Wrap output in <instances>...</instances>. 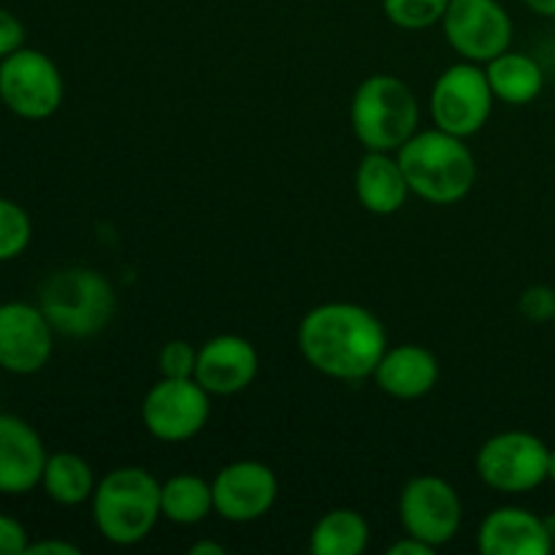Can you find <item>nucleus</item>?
I'll use <instances>...</instances> for the list:
<instances>
[{"label": "nucleus", "mask_w": 555, "mask_h": 555, "mask_svg": "<svg viewBox=\"0 0 555 555\" xmlns=\"http://www.w3.org/2000/svg\"><path fill=\"white\" fill-rule=\"evenodd\" d=\"M298 350L325 377L356 383L372 377L388 350V334L377 314L361 304L328 301L304 314Z\"/></svg>", "instance_id": "1"}, {"label": "nucleus", "mask_w": 555, "mask_h": 555, "mask_svg": "<svg viewBox=\"0 0 555 555\" xmlns=\"http://www.w3.org/2000/svg\"><path fill=\"white\" fill-rule=\"evenodd\" d=\"M396 157H399L412 193L428 204H459L475 188V155L461 135L448 133L442 128L415 133Z\"/></svg>", "instance_id": "2"}, {"label": "nucleus", "mask_w": 555, "mask_h": 555, "mask_svg": "<svg viewBox=\"0 0 555 555\" xmlns=\"http://www.w3.org/2000/svg\"><path fill=\"white\" fill-rule=\"evenodd\" d=\"M160 482L141 466H117L92 493V518L103 540L130 547L150 537L163 518Z\"/></svg>", "instance_id": "3"}, {"label": "nucleus", "mask_w": 555, "mask_h": 555, "mask_svg": "<svg viewBox=\"0 0 555 555\" xmlns=\"http://www.w3.org/2000/svg\"><path fill=\"white\" fill-rule=\"evenodd\" d=\"M352 133L366 152H399L421 122V106L406 81L374 74L361 81L350 106Z\"/></svg>", "instance_id": "4"}, {"label": "nucleus", "mask_w": 555, "mask_h": 555, "mask_svg": "<svg viewBox=\"0 0 555 555\" xmlns=\"http://www.w3.org/2000/svg\"><path fill=\"white\" fill-rule=\"evenodd\" d=\"M41 312L57 334L70 339L95 336L117 312L114 287L101 271L87 266L60 269L41 285Z\"/></svg>", "instance_id": "5"}, {"label": "nucleus", "mask_w": 555, "mask_h": 555, "mask_svg": "<svg viewBox=\"0 0 555 555\" xmlns=\"http://www.w3.org/2000/svg\"><path fill=\"white\" fill-rule=\"evenodd\" d=\"M551 448L529 431H502L477 453V475L499 493H529L547 480Z\"/></svg>", "instance_id": "6"}, {"label": "nucleus", "mask_w": 555, "mask_h": 555, "mask_svg": "<svg viewBox=\"0 0 555 555\" xmlns=\"http://www.w3.org/2000/svg\"><path fill=\"white\" fill-rule=\"evenodd\" d=\"M60 68L38 49H16L0 60V101L22 119H47L63 103Z\"/></svg>", "instance_id": "7"}, {"label": "nucleus", "mask_w": 555, "mask_h": 555, "mask_svg": "<svg viewBox=\"0 0 555 555\" xmlns=\"http://www.w3.org/2000/svg\"><path fill=\"white\" fill-rule=\"evenodd\" d=\"M496 95L480 63H455L442 70L431 90V117L448 133L475 135L486 128Z\"/></svg>", "instance_id": "8"}, {"label": "nucleus", "mask_w": 555, "mask_h": 555, "mask_svg": "<svg viewBox=\"0 0 555 555\" xmlns=\"http://www.w3.org/2000/svg\"><path fill=\"white\" fill-rule=\"evenodd\" d=\"M209 396L195 377H163L152 385L141 404L144 428L160 442H188L204 431L209 421Z\"/></svg>", "instance_id": "9"}, {"label": "nucleus", "mask_w": 555, "mask_h": 555, "mask_svg": "<svg viewBox=\"0 0 555 555\" xmlns=\"http://www.w3.org/2000/svg\"><path fill=\"white\" fill-rule=\"evenodd\" d=\"M444 38L469 63H491L513 41V20L499 0H450Z\"/></svg>", "instance_id": "10"}, {"label": "nucleus", "mask_w": 555, "mask_h": 555, "mask_svg": "<svg viewBox=\"0 0 555 555\" xmlns=\"http://www.w3.org/2000/svg\"><path fill=\"white\" fill-rule=\"evenodd\" d=\"M399 518L406 534L428 542L431 547H442L459 534L464 507L448 480L434 475L412 477L399 499Z\"/></svg>", "instance_id": "11"}, {"label": "nucleus", "mask_w": 555, "mask_h": 555, "mask_svg": "<svg viewBox=\"0 0 555 555\" xmlns=\"http://www.w3.org/2000/svg\"><path fill=\"white\" fill-rule=\"evenodd\" d=\"M52 323L41 307L11 301L0 307V369L11 374H36L54 350Z\"/></svg>", "instance_id": "12"}, {"label": "nucleus", "mask_w": 555, "mask_h": 555, "mask_svg": "<svg viewBox=\"0 0 555 555\" xmlns=\"http://www.w3.org/2000/svg\"><path fill=\"white\" fill-rule=\"evenodd\" d=\"M215 513L231 524H253L274 507L280 496L276 475L260 461H233L217 472Z\"/></svg>", "instance_id": "13"}, {"label": "nucleus", "mask_w": 555, "mask_h": 555, "mask_svg": "<svg viewBox=\"0 0 555 555\" xmlns=\"http://www.w3.org/2000/svg\"><path fill=\"white\" fill-rule=\"evenodd\" d=\"M258 369L260 358L253 341L236 334H222L206 341L198 350L195 379L211 396H233L255 383Z\"/></svg>", "instance_id": "14"}, {"label": "nucleus", "mask_w": 555, "mask_h": 555, "mask_svg": "<svg viewBox=\"0 0 555 555\" xmlns=\"http://www.w3.org/2000/svg\"><path fill=\"white\" fill-rule=\"evenodd\" d=\"M47 448L36 428L16 415H0V493L20 496L41 482Z\"/></svg>", "instance_id": "15"}, {"label": "nucleus", "mask_w": 555, "mask_h": 555, "mask_svg": "<svg viewBox=\"0 0 555 555\" xmlns=\"http://www.w3.org/2000/svg\"><path fill=\"white\" fill-rule=\"evenodd\" d=\"M477 545L486 555H547L555 540L540 515L524 507H499L480 524Z\"/></svg>", "instance_id": "16"}, {"label": "nucleus", "mask_w": 555, "mask_h": 555, "mask_svg": "<svg viewBox=\"0 0 555 555\" xmlns=\"http://www.w3.org/2000/svg\"><path fill=\"white\" fill-rule=\"evenodd\" d=\"M372 377L377 388L393 399H421L437 385L439 361L426 347L399 345L385 350Z\"/></svg>", "instance_id": "17"}, {"label": "nucleus", "mask_w": 555, "mask_h": 555, "mask_svg": "<svg viewBox=\"0 0 555 555\" xmlns=\"http://www.w3.org/2000/svg\"><path fill=\"white\" fill-rule=\"evenodd\" d=\"M410 193V182L401 171L399 157H390V152H366L358 163L356 195L363 209L372 215H396L404 209Z\"/></svg>", "instance_id": "18"}, {"label": "nucleus", "mask_w": 555, "mask_h": 555, "mask_svg": "<svg viewBox=\"0 0 555 555\" xmlns=\"http://www.w3.org/2000/svg\"><path fill=\"white\" fill-rule=\"evenodd\" d=\"M486 76L491 81L493 95L509 106H526L534 101L545 85L540 63L524 52H502L486 63Z\"/></svg>", "instance_id": "19"}, {"label": "nucleus", "mask_w": 555, "mask_h": 555, "mask_svg": "<svg viewBox=\"0 0 555 555\" xmlns=\"http://www.w3.org/2000/svg\"><path fill=\"white\" fill-rule=\"evenodd\" d=\"M369 545V524L358 509H331L314 524L309 551L314 555H361Z\"/></svg>", "instance_id": "20"}, {"label": "nucleus", "mask_w": 555, "mask_h": 555, "mask_svg": "<svg viewBox=\"0 0 555 555\" xmlns=\"http://www.w3.org/2000/svg\"><path fill=\"white\" fill-rule=\"evenodd\" d=\"M163 518L179 526H195L215 513L211 482L198 475H173L160 488Z\"/></svg>", "instance_id": "21"}, {"label": "nucleus", "mask_w": 555, "mask_h": 555, "mask_svg": "<svg viewBox=\"0 0 555 555\" xmlns=\"http://www.w3.org/2000/svg\"><path fill=\"white\" fill-rule=\"evenodd\" d=\"M41 486L52 502L63 507H76L95 493V477L90 464L76 453H54L47 459Z\"/></svg>", "instance_id": "22"}, {"label": "nucleus", "mask_w": 555, "mask_h": 555, "mask_svg": "<svg viewBox=\"0 0 555 555\" xmlns=\"http://www.w3.org/2000/svg\"><path fill=\"white\" fill-rule=\"evenodd\" d=\"M450 0H383V11L396 27L404 30H426L442 22Z\"/></svg>", "instance_id": "23"}, {"label": "nucleus", "mask_w": 555, "mask_h": 555, "mask_svg": "<svg viewBox=\"0 0 555 555\" xmlns=\"http://www.w3.org/2000/svg\"><path fill=\"white\" fill-rule=\"evenodd\" d=\"M33 238V222L20 204L0 198V263L20 258Z\"/></svg>", "instance_id": "24"}, {"label": "nucleus", "mask_w": 555, "mask_h": 555, "mask_svg": "<svg viewBox=\"0 0 555 555\" xmlns=\"http://www.w3.org/2000/svg\"><path fill=\"white\" fill-rule=\"evenodd\" d=\"M157 366H160L163 377L188 379L195 377V366H198V350L184 339H171L163 345L160 356H157Z\"/></svg>", "instance_id": "25"}, {"label": "nucleus", "mask_w": 555, "mask_h": 555, "mask_svg": "<svg viewBox=\"0 0 555 555\" xmlns=\"http://www.w3.org/2000/svg\"><path fill=\"white\" fill-rule=\"evenodd\" d=\"M520 312L531 323H547L555 318V291L545 285H534L520 296Z\"/></svg>", "instance_id": "26"}, {"label": "nucleus", "mask_w": 555, "mask_h": 555, "mask_svg": "<svg viewBox=\"0 0 555 555\" xmlns=\"http://www.w3.org/2000/svg\"><path fill=\"white\" fill-rule=\"evenodd\" d=\"M30 542H27V531L20 520L0 515V555H25Z\"/></svg>", "instance_id": "27"}, {"label": "nucleus", "mask_w": 555, "mask_h": 555, "mask_svg": "<svg viewBox=\"0 0 555 555\" xmlns=\"http://www.w3.org/2000/svg\"><path fill=\"white\" fill-rule=\"evenodd\" d=\"M22 41H25V27H22V22L11 11L0 9V60L9 57L16 49H22Z\"/></svg>", "instance_id": "28"}, {"label": "nucleus", "mask_w": 555, "mask_h": 555, "mask_svg": "<svg viewBox=\"0 0 555 555\" xmlns=\"http://www.w3.org/2000/svg\"><path fill=\"white\" fill-rule=\"evenodd\" d=\"M434 551H437V547H431L428 542H423V540H417V537L406 534L404 540L393 542V545L388 547V555H434Z\"/></svg>", "instance_id": "29"}, {"label": "nucleus", "mask_w": 555, "mask_h": 555, "mask_svg": "<svg viewBox=\"0 0 555 555\" xmlns=\"http://www.w3.org/2000/svg\"><path fill=\"white\" fill-rule=\"evenodd\" d=\"M27 555H79V547L63 540H43L27 547Z\"/></svg>", "instance_id": "30"}, {"label": "nucleus", "mask_w": 555, "mask_h": 555, "mask_svg": "<svg viewBox=\"0 0 555 555\" xmlns=\"http://www.w3.org/2000/svg\"><path fill=\"white\" fill-rule=\"evenodd\" d=\"M190 555H225V547L217 545V542H195L193 547H190Z\"/></svg>", "instance_id": "31"}, {"label": "nucleus", "mask_w": 555, "mask_h": 555, "mask_svg": "<svg viewBox=\"0 0 555 555\" xmlns=\"http://www.w3.org/2000/svg\"><path fill=\"white\" fill-rule=\"evenodd\" d=\"M531 11L542 16H555V0H524Z\"/></svg>", "instance_id": "32"}, {"label": "nucleus", "mask_w": 555, "mask_h": 555, "mask_svg": "<svg viewBox=\"0 0 555 555\" xmlns=\"http://www.w3.org/2000/svg\"><path fill=\"white\" fill-rule=\"evenodd\" d=\"M547 480L555 482V450H551V459H547Z\"/></svg>", "instance_id": "33"}, {"label": "nucleus", "mask_w": 555, "mask_h": 555, "mask_svg": "<svg viewBox=\"0 0 555 555\" xmlns=\"http://www.w3.org/2000/svg\"><path fill=\"white\" fill-rule=\"evenodd\" d=\"M553 323H555V318H553Z\"/></svg>", "instance_id": "34"}, {"label": "nucleus", "mask_w": 555, "mask_h": 555, "mask_svg": "<svg viewBox=\"0 0 555 555\" xmlns=\"http://www.w3.org/2000/svg\"><path fill=\"white\" fill-rule=\"evenodd\" d=\"M553 551H555V547H553Z\"/></svg>", "instance_id": "35"}]
</instances>
